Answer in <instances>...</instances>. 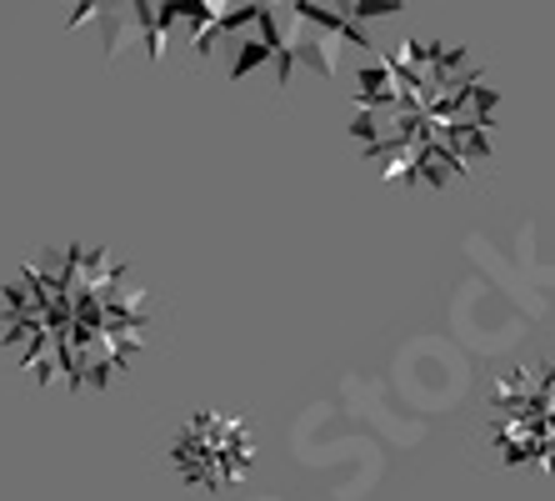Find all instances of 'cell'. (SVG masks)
Here are the masks:
<instances>
[{
  "instance_id": "cell-1",
  "label": "cell",
  "mask_w": 555,
  "mask_h": 501,
  "mask_svg": "<svg viewBox=\"0 0 555 501\" xmlns=\"http://www.w3.org/2000/svg\"><path fill=\"white\" fill-rule=\"evenodd\" d=\"M145 326L151 296L101 246H70L26 266L21 281L5 286V342L30 336V367L55 357L70 382L126 371L145 346Z\"/></svg>"
},
{
  "instance_id": "cell-2",
  "label": "cell",
  "mask_w": 555,
  "mask_h": 501,
  "mask_svg": "<svg viewBox=\"0 0 555 501\" xmlns=\"http://www.w3.org/2000/svg\"><path fill=\"white\" fill-rule=\"evenodd\" d=\"M486 441L511 472L555 476V357L505 367L486 401Z\"/></svg>"
},
{
  "instance_id": "cell-3",
  "label": "cell",
  "mask_w": 555,
  "mask_h": 501,
  "mask_svg": "<svg viewBox=\"0 0 555 501\" xmlns=\"http://www.w3.org/2000/svg\"><path fill=\"white\" fill-rule=\"evenodd\" d=\"M260 441L256 426L241 416V411L210 407V411H191L166 447V462L176 472L185 491H201V497H225L256 472Z\"/></svg>"
}]
</instances>
